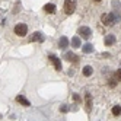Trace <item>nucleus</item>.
<instances>
[{
    "mask_svg": "<svg viewBox=\"0 0 121 121\" xmlns=\"http://www.w3.org/2000/svg\"><path fill=\"white\" fill-rule=\"evenodd\" d=\"M115 80L121 82V69H118V70H117V73H115Z\"/></svg>",
    "mask_w": 121,
    "mask_h": 121,
    "instance_id": "f3484780",
    "label": "nucleus"
},
{
    "mask_svg": "<svg viewBox=\"0 0 121 121\" xmlns=\"http://www.w3.org/2000/svg\"><path fill=\"white\" fill-rule=\"evenodd\" d=\"M109 86H111V88H114V86H115V80H114V79L109 80Z\"/></svg>",
    "mask_w": 121,
    "mask_h": 121,
    "instance_id": "aec40b11",
    "label": "nucleus"
},
{
    "mask_svg": "<svg viewBox=\"0 0 121 121\" xmlns=\"http://www.w3.org/2000/svg\"><path fill=\"white\" fill-rule=\"evenodd\" d=\"M118 19H120V16H118V13H115V12H112V13H104L102 18H101L102 23L105 25V26H112V25H114Z\"/></svg>",
    "mask_w": 121,
    "mask_h": 121,
    "instance_id": "f257e3e1",
    "label": "nucleus"
},
{
    "mask_svg": "<svg viewBox=\"0 0 121 121\" xmlns=\"http://www.w3.org/2000/svg\"><path fill=\"white\" fill-rule=\"evenodd\" d=\"M31 41H39V42H42V41H44V35H42L41 32H34Z\"/></svg>",
    "mask_w": 121,
    "mask_h": 121,
    "instance_id": "6e6552de",
    "label": "nucleus"
},
{
    "mask_svg": "<svg viewBox=\"0 0 121 121\" xmlns=\"http://www.w3.org/2000/svg\"><path fill=\"white\" fill-rule=\"evenodd\" d=\"M76 10V0H66L64 2V12L67 15H72Z\"/></svg>",
    "mask_w": 121,
    "mask_h": 121,
    "instance_id": "f03ea898",
    "label": "nucleus"
},
{
    "mask_svg": "<svg viewBox=\"0 0 121 121\" xmlns=\"http://www.w3.org/2000/svg\"><path fill=\"white\" fill-rule=\"evenodd\" d=\"M60 111H61V112H67V111H69V107H67V105H61Z\"/></svg>",
    "mask_w": 121,
    "mask_h": 121,
    "instance_id": "6ab92c4d",
    "label": "nucleus"
},
{
    "mask_svg": "<svg viewBox=\"0 0 121 121\" xmlns=\"http://www.w3.org/2000/svg\"><path fill=\"white\" fill-rule=\"evenodd\" d=\"M50 60L53 61V64H54V67H56L57 72L61 70V61H60V58H57L56 56H50Z\"/></svg>",
    "mask_w": 121,
    "mask_h": 121,
    "instance_id": "39448f33",
    "label": "nucleus"
},
{
    "mask_svg": "<svg viewBox=\"0 0 121 121\" xmlns=\"http://www.w3.org/2000/svg\"><path fill=\"white\" fill-rule=\"evenodd\" d=\"M82 51L85 54H91V53H93V45L92 44H85L82 47Z\"/></svg>",
    "mask_w": 121,
    "mask_h": 121,
    "instance_id": "9b49d317",
    "label": "nucleus"
},
{
    "mask_svg": "<svg viewBox=\"0 0 121 121\" xmlns=\"http://www.w3.org/2000/svg\"><path fill=\"white\" fill-rule=\"evenodd\" d=\"M112 114H114V115H120V114H121V107L115 105L114 108H112Z\"/></svg>",
    "mask_w": 121,
    "mask_h": 121,
    "instance_id": "dca6fc26",
    "label": "nucleus"
},
{
    "mask_svg": "<svg viewBox=\"0 0 121 121\" xmlns=\"http://www.w3.org/2000/svg\"><path fill=\"white\" fill-rule=\"evenodd\" d=\"M95 2H99V0H95Z\"/></svg>",
    "mask_w": 121,
    "mask_h": 121,
    "instance_id": "412c9836",
    "label": "nucleus"
},
{
    "mask_svg": "<svg viewBox=\"0 0 121 121\" xmlns=\"http://www.w3.org/2000/svg\"><path fill=\"white\" fill-rule=\"evenodd\" d=\"M26 32H28V25H25V23H18V25L15 26V34H16V35L25 37V35H26Z\"/></svg>",
    "mask_w": 121,
    "mask_h": 121,
    "instance_id": "7ed1b4c3",
    "label": "nucleus"
},
{
    "mask_svg": "<svg viewBox=\"0 0 121 121\" xmlns=\"http://www.w3.org/2000/svg\"><path fill=\"white\" fill-rule=\"evenodd\" d=\"M72 47L73 48H79L80 47V37H73L72 38Z\"/></svg>",
    "mask_w": 121,
    "mask_h": 121,
    "instance_id": "ddd939ff",
    "label": "nucleus"
},
{
    "mask_svg": "<svg viewBox=\"0 0 121 121\" xmlns=\"http://www.w3.org/2000/svg\"><path fill=\"white\" fill-rule=\"evenodd\" d=\"M85 99H86V111H91V107H92V98H91V93H86L85 95Z\"/></svg>",
    "mask_w": 121,
    "mask_h": 121,
    "instance_id": "9d476101",
    "label": "nucleus"
},
{
    "mask_svg": "<svg viewBox=\"0 0 121 121\" xmlns=\"http://www.w3.org/2000/svg\"><path fill=\"white\" fill-rule=\"evenodd\" d=\"M69 44H70V41L67 39V37H61V38H60V41H58V47L60 48H67Z\"/></svg>",
    "mask_w": 121,
    "mask_h": 121,
    "instance_id": "0eeeda50",
    "label": "nucleus"
},
{
    "mask_svg": "<svg viewBox=\"0 0 121 121\" xmlns=\"http://www.w3.org/2000/svg\"><path fill=\"white\" fill-rule=\"evenodd\" d=\"M73 99H74L76 102H80V101H82V99H80V96H79L77 93H74V95H73Z\"/></svg>",
    "mask_w": 121,
    "mask_h": 121,
    "instance_id": "a211bd4d",
    "label": "nucleus"
},
{
    "mask_svg": "<svg viewBox=\"0 0 121 121\" xmlns=\"http://www.w3.org/2000/svg\"><path fill=\"white\" fill-rule=\"evenodd\" d=\"M79 35H80L82 38H85V39H88V38H91V35H92V31H91V28H88V26H80V28H79Z\"/></svg>",
    "mask_w": 121,
    "mask_h": 121,
    "instance_id": "20e7f679",
    "label": "nucleus"
},
{
    "mask_svg": "<svg viewBox=\"0 0 121 121\" xmlns=\"http://www.w3.org/2000/svg\"><path fill=\"white\" fill-rule=\"evenodd\" d=\"M64 58L67 60V61H77V56H74L72 51H70V53H66L64 54Z\"/></svg>",
    "mask_w": 121,
    "mask_h": 121,
    "instance_id": "f8f14e48",
    "label": "nucleus"
},
{
    "mask_svg": "<svg viewBox=\"0 0 121 121\" xmlns=\"http://www.w3.org/2000/svg\"><path fill=\"white\" fill-rule=\"evenodd\" d=\"M82 72H83V74H85L86 77H89V76H91V74L93 73V69H92L91 66H85V67H83V70H82Z\"/></svg>",
    "mask_w": 121,
    "mask_h": 121,
    "instance_id": "4468645a",
    "label": "nucleus"
},
{
    "mask_svg": "<svg viewBox=\"0 0 121 121\" xmlns=\"http://www.w3.org/2000/svg\"><path fill=\"white\" fill-rule=\"evenodd\" d=\"M16 101H18L19 104H22V105H25V107H29V105H31V102H29L26 98L21 96V95H18V96H16Z\"/></svg>",
    "mask_w": 121,
    "mask_h": 121,
    "instance_id": "1a4fd4ad",
    "label": "nucleus"
},
{
    "mask_svg": "<svg viewBox=\"0 0 121 121\" xmlns=\"http://www.w3.org/2000/svg\"><path fill=\"white\" fill-rule=\"evenodd\" d=\"M115 42V37L114 35H107L105 37V45H112Z\"/></svg>",
    "mask_w": 121,
    "mask_h": 121,
    "instance_id": "2eb2a0df",
    "label": "nucleus"
},
{
    "mask_svg": "<svg viewBox=\"0 0 121 121\" xmlns=\"http://www.w3.org/2000/svg\"><path fill=\"white\" fill-rule=\"evenodd\" d=\"M44 10H45L47 13H50V15H53V13H56L57 7H56V4H53V3H47V4L44 6Z\"/></svg>",
    "mask_w": 121,
    "mask_h": 121,
    "instance_id": "423d86ee",
    "label": "nucleus"
}]
</instances>
